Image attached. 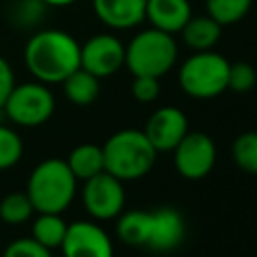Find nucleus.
I'll list each match as a JSON object with an SVG mask.
<instances>
[{"label":"nucleus","instance_id":"obj_18","mask_svg":"<svg viewBox=\"0 0 257 257\" xmlns=\"http://www.w3.org/2000/svg\"><path fill=\"white\" fill-rule=\"evenodd\" d=\"M76 181H86L94 177L96 173L104 171V159H102V147L84 143L70 151L68 159H64Z\"/></svg>","mask_w":257,"mask_h":257},{"label":"nucleus","instance_id":"obj_15","mask_svg":"<svg viewBox=\"0 0 257 257\" xmlns=\"http://www.w3.org/2000/svg\"><path fill=\"white\" fill-rule=\"evenodd\" d=\"M221 30H223V26L217 20H213L209 14L191 16L187 20V24L181 28V36H183V42L193 52H201V50L215 48V44L221 38Z\"/></svg>","mask_w":257,"mask_h":257},{"label":"nucleus","instance_id":"obj_2","mask_svg":"<svg viewBox=\"0 0 257 257\" xmlns=\"http://www.w3.org/2000/svg\"><path fill=\"white\" fill-rule=\"evenodd\" d=\"M76 177L64 159L40 161L26 183V195L36 213H64L76 195Z\"/></svg>","mask_w":257,"mask_h":257},{"label":"nucleus","instance_id":"obj_12","mask_svg":"<svg viewBox=\"0 0 257 257\" xmlns=\"http://www.w3.org/2000/svg\"><path fill=\"white\" fill-rule=\"evenodd\" d=\"M153 213V227L147 247L159 253L177 249L185 239V219L175 207H159Z\"/></svg>","mask_w":257,"mask_h":257},{"label":"nucleus","instance_id":"obj_21","mask_svg":"<svg viewBox=\"0 0 257 257\" xmlns=\"http://www.w3.org/2000/svg\"><path fill=\"white\" fill-rule=\"evenodd\" d=\"M32 213L34 207L26 191H12L0 201V219L8 225H22L32 217Z\"/></svg>","mask_w":257,"mask_h":257},{"label":"nucleus","instance_id":"obj_19","mask_svg":"<svg viewBox=\"0 0 257 257\" xmlns=\"http://www.w3.org/2000/svg\"><path fill=\"white\" fill-rule=\"evenodd\" d=\"M66 227H68V223L62 219V213H38V217L32 221L30 237L52 251L62 245Z\"/></svg>","mask_w":257,"mask_h":257},{"label":"nucleus","instance_id":"obj_14","mask_svg":"<svg viewBox=\"0 0 257 257\" xmlns=\"http://www.w3.org/2000/svg\"><path fill=\"white\" fill-rule=\"evenodd\" d=\"M193 16L189 0H147L145 20L157 30L177 34Z\"/></svg>","mask_w":257,"mask_h":257},{"label":"nucleus","instance_id":"obj_25","mask_svg":"<svg viewBox=\"0 0 257 257\" xmlns=\"http://www.w3.org/2000/svg\"><path fill=\"white\" fill-rule=\"evenodd\" d=\"M2 257H52V253L32 237H18L6 245Z\"/></svg>","mask_w":257,"mask_h":257},{"label":"nucleus","instance_id":"obj_8","mask_svg":"<svg viewBox=\"0 0 257 257\" xmlns=\"http://www.w3.org/2000/svg\"><path fill=\"white\" fill-rule=\"evenodd\" d=\"M175 169L183 179L199 181L207 177L217 163L215 141L201 131H189L173 149Z\"/></svg>","mask_w":257,"mask_h":257},{"label":"nucleus","instance_id":"obj_6","mask_svg":"<svg viewBox=\"0 0 257 257\" xmlns=\"http://www.w3.org/2000/svg\"><path fill=\"white\" fill-rule=\"evenodd\" d=\"M54 94L44 82H22L14 84L8 98L2 104L4 114L18 126H40L54 112Z\"/></svg>","mask_w":257,"mask_h":257},{"label":"nucleus","instance_id":"obj_20","mask_svg":"<svg viewBox=\"0 0 257 257\" xmlns=\"http://www.w3.org/2000/svg\"><path fill=\"white\" fill-rule=\"evenodd\" d=\"M253 0H205L207 14L221 26L237 24L251 10Z\"/></svg>","mask_w":257,"mask_h":257},{"label":"nucleus","instance_id":"obj_9","mask_svg":"<svg viewBox=\"0 0 257 257\" xmlns=\"http://www.w3.org/2000/svg\"><path fill=\"white\" fill-rule=\"evenodd\" d=\"M124 66V44L108 32L90 36L80 44V68L96 78H106Z\"/></svg>","mask_w":257,"mask_h":257},{"label":"nucleus","instance_id":"obj_27","mask_svg":"<svg viewBox=\"0 0 257 257\" xmlns=\"http://www.w3.org/2000/svg\"><path fill=\"white\" fill-rule=\"evenodd\" d=\"M14 84H16V80H14V70H12V66L8 64V60L0 54V108H2L4 100L8 98V94H10V90H12Z\"/></svg>","mask_w":257,"mask_h":257},{"label":"nucleus","instance_id":"obj_22","mask_svg":"<svg viewBox=\"0 0 257 257\" xmlns=\"http://www.w3.org/2000/svg\"><path fill=\"white\" fill-rule=\"evenodd\" d=\"M231 157H233V163L241 171L249 175H257V133L249 131V133L239 135L233 141Z\"/></svg>","mask_w":257,"mask_h":257},{"label":"nucleus","instance_id":"obj_13","mask_svg":"<svg viewBox=\"0 0 257 257\" xmlns=\"http://www.w3.org/2000/svg\"><path fill=\"white\" fill-rule=\"evenodd\" d=\"M147 0H92L96 18L112 30H128L145 20Z\"/></svg>","mask_w":257,"mask_h":257},{"label":"nucleus","instance_id":"obj_11","mask_svg":"<svg viewBox=\"0 0 257 257\" xmlns=\"http://www.w3.org/2000/svg\"><path fill=\"white\" fill-rule=\"evenodd\" d=\"M143 133L157 153H171L189 133V120L181 108L161 106L149 116Z\"/></svg>","mask_w":257,"mask_h":257},{"label":"nucleus","instance_id":"obj_5","mask_svg":"<svg viewBox=\"0 0 257 257\" xmlns=\"http://www.w3.org/2000/svg\"><path fill=\"white\" fill-rule=\"evenodd\" d=\"M229 60L215 50L193 52L179 68V84L185 94L207 100L227 90Z\"/></svg>","mask_w":257,"mask_h":257},{"label":"nucleus","instance_id":"obj_4","mask_svg":"<svg viewBox=\"0 0 257 257\" xmlns=\"http://www.w3.org/2000/svg\"><path fill=\"white\" fill-rule=\"evenodd\" d=\"M179 48L173 34L145 28L124 46V66L133 76H165L177 62Z\"/></svg>","mask_w":257,"mask_h":257},{"label":"nucleus","instance_id":"obj_7","mask_svg":"<svg viewBox=\"0 0 257 257\" xmlns=\"http://www.w3.org/2000/svg\"><path fill=\"white\" fill-rule=\"evenodd\" d=\"M82 205L86 213L96 221H108L122 213L124 209V187L122 181L106 171L82 181Z\"/></svg>","mask_w":257,"mask_h":257},{"label":"nucleus","instance_id":"obj_17","mask_svg":"<svg viewBox=\"0 0 257 257\" xmlns=\"http://www.w3.org/2000/svg\"><path fill=\"white\" fill-rule=\"evenodd\" d=\"M60 84H62L64 96L76 106H88L100 94V78H96L94 74H90L80 66L74 72H70Z\"/></svg>","mask_w":257,"mask_h":257},{"label":"nucleus","instance_id":"obj_28","mask_svg":"<svg viewBox=\"0 0 257 257\" xmlns=\"http://www.w3.org/2000/svg\"><path fill=\"white\" fill-rule=\"evenodd\" d=\"M44 6H56V8H60V6H70V4H74L76 0H40Z\"/></svg>","mask_w":257,"mask_h":257},{"label":"nucleus","instance_id":"obj_24","mask_svg":"<svg viewBox=\"0 0 257 257\" xmlns=\"http://www.w3.org/2000/svg\"><path fill=\"white\" fill-rule=\"evenodd\" d=\"M257 82V70L249 62H229L227 74V90L233 92H249Z\"/></svg>","mask_w":257,"mask_h":257},{"label":"nucleus","instance_id":"obj_3","mask_svg":"<svg viewBox=\"0 0 257 257\" xmlns=\"http://www.w3.org/2000/svg\"><path fill=\"white\" fill-rule=\"evenodd\" d=\"M157 151L139 128H122L106 139L102 145L104 171L124 181L143 179L155 165Z\"/></svg>","mask_w":257,"mask_h":257},{"label":"nucleus","instance_id":"obj_1","mask_svg":"<svg viewBox=\"0 0 257 257\" xmlns=\"http://www.w3.org/2000/svg\"><path fill=\"white\" fill-rule=\"evenodd\" d=\"M24 64L38 82H62L80 66V44L64 30H40L24 46Z\"/></svg>","mask_w":257,"mask_h":257},{"label":"nucleus","instance_id":"obj_23","mask_svg":"<svg viewBox=\"0 0 257 257\" xmlns=\"http://www.w3.org/2000/svg\"><path fill=\"white\" fill-rule=\"evenodd\" d=\"M24 145L20 135L14 128H8L6 124H0V171H6L22 159Z\"/></svg>","mask_w":257,"mask_h":257},{"label":"nucleus","instance_id":"obj_10","mask_svg":"<svg viewBox=\"0 0 257 257\" xmlns=\"http://www.w3.org/2000/svg\"><path fill=\"white\" fill-rule=\"evenodd\" d=\"M60 249L64 257H112L114 253L108 233L94 221L70 223Z\"/></svg>","mask_w":257,"mask_h":257},{"label":"nucleus","instance_id":"obj_26","mask_svg":"<svg viewBox=\"0 0 257 257\" xmlns=\"http://www.w3.org/2000/svg\"><path fill=\"white\" fill-rule=\"evenodd\" d=\"M131 90L139 102H155L161 94V82L157 76H135Z\"/></svg>","mask_w":257,"mask_h":257},{"label":"nucleus","instance_id":"obj_16","mask_svg":"<svg viewBox=\"0 0 257 257\" xmlns=\"http://www.w3.org/2000/svg\"><path fill=\"white\" fill-rule=\"evenodd\" d=\"M153 227V213L143 209H131L118 215L116 237L131 247H147Z\"/></svg>","mask_w":257,"mask_h":257}]
</instances>
